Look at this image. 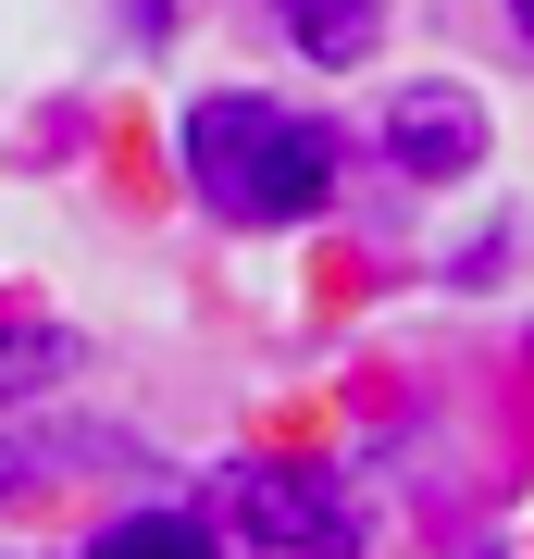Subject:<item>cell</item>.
Masks as SVG:
<instances>
[{"label": "cell", "instance_id": "6da1fadb", "mask_svg": "<svg viewBox=\"0 0 534 559\" xmlns=\"http://www.w3.org/2000/svg\"><path fill=\"white\" fill-rule=\"evenodd\" d=\"M187 187L224 224H298L336 200V124L261 100V87H212L187 112Z\"/></svg>", "mask_w": 534, "mask_h": 559}, {"label": "cell", "instance_id": "7a4b0ae2", "mask_svg": "<svg viewBox=\"0 0 534 559\" xmlns=\"http://www.w3.org/2000/svg\"><path fill=\"white\" fill-rule=\"evenodd\" d=\"M212 510L237 522L249 547H286V559H348V498L323 473H286V460H237L212 485Z\"/></svg>", "mask_w": 534, "mask_h": 559}, {"label": "cell", "instance_id": "3957f363", "mask_svg": "<svg viewBox=\"0 0 534 559\" xmlns=\"http://www.w3.org/2000/svg\"><path fill=\"white\" fill-rule=\"evenodd\" d=\"M385 150L411 162V175H473L485 162V100L473 87H411V100L385 112Z\"/></svg>", "mask_w": 534, "mask_h": 559}, {"label": "cell", "instance_id": "277c9868", "mask_svg": "<svg viewBox=\"0 0 534 559\" xmlns=\"http://www.w3.org/2000/svg\"><path fill=\"white\" fill-rule=\"evenodd\" d=\"M274 13L298 25V50H311V62H360V50L385 38V0H274Z\"/></svg>", "mask_w": 534, "mask_h": 559}, {"label": "cell", "instance_id": "5b68a950", "mask_svg": "<svg viewBox=\"0 0 534 559\" xmlns=\"http://www.w3.org/2000/svg\"><path fill=\"white\" fill-rule=\"evenodd\" d=\"M87 559H224V547L199 535V522H175V510H150V522H112V535H99Z\"/></svg>", "mask_w": 534, "mask_h": 559}, {"label": "cell", "instance_id": "8992f818", "mask_svg": "<svg viewBox=\"0 0 534 559\" xmlns=\"http://www.w3.org/2000/svg\"><path fill=\"white\" fill-rule=\"evenodd\" d=\"M62 373V336H38V323H0V411L25 399V385H50Z\"/></svg>", "mask_w": 534, "mask_h": 559}, {"label": "cell", "instance_id": "52a82bcc", "mask_svg": "<svg viewBox=\"0 0 534 559\" xmlns=\"http://www.w3.org/2000/svg\"><path fill=\"white\" fill-rule=\"evenodd\" d=\"M510 25H522V50H534V0H510Z\"/></svg>", "mask_w": 534, "mask_h": 559}]
</instances>
